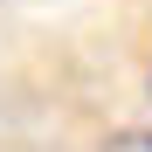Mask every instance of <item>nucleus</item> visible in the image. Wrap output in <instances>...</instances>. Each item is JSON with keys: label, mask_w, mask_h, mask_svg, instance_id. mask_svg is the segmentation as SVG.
<instances>
[{"label": "nucleus", "mask_w": 152, "mask_h": 152, "mask_svg": "<svg viewBox=\"0 0 152 152\" xmlns=\"http://www.w3.org/2000/svg\"><path fill=\"white\" fill-rule=\"evenodd\" d=\"M104 152H152V132H111Z\"/></svg>", "instance_id": "nucleus-1"}]
</instances>
